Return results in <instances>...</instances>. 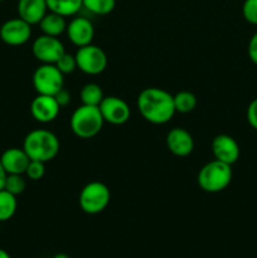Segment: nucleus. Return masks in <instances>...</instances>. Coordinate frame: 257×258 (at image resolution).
I'll use <instances>...</instances> for the list:
<instances>
[{
  "label": "nucleus",
  "mask_w": 257,
  "mask_h": 258,
  "mask_svg": "<svg viewBox=\"0 0 257 258\" xmlns=\"http://www.w3.org/2000/svg\"><path fill=\"white\" fill-rule=\"evenodd\" d=\"M242 15L247 23L257 25V0H244L242 5Z\"/></svg>",
  "instance_id": "a878e982"
},
{
  "label": "nucleus",
  "mask_w": 257,
  "mask_h": 258,
  "mask_svg": "<svg viewBox=\"0 0 257 258\" xmlns=\"http://www.w3.org/2000/svg\"><path fill=\"white\" fill-rule=\"evenodd\" d=\"M174 97V106H175V111L179 113H189L197 107V100L196 95L189 91H180L176 93Z\"/></svg>",
  "instance_id": "412c9836"
},
{
  "label": "nucleus",
  "mask_w": 257,
  "mask_h": 258,
  "mask_svg": "<svg viewBox=\"0 0 257 258\" xmlns=\"http://www.w3.org/2000/svg\"><path fill=\"white\" fill-rule=\"evenodd\" d=\"M29 161V156L27 155L23 148L7 149L0 156V163L7 174H23L24 175Z\"/></svg>",
  "instance_id": "2eb2a0df"
},
{
  "label": "nucleus",
  "mask_w": 257,
  "mask_h": 258,
  "mask_svg": "<svg viewBox=\"0 0 257 258\" xmlns=\"http://www.w3.org/2000/svg\"><path fill=\"white\" fill-rule=\"evenodd\" d=\"M48 12L57 13L62 17H73L83 8L82 0H45Z\"/></svg>",
  "instance_id": "a211bd4d"
},
{
  "label": "nucleus",
  "mask_w": 257,
  "mask_h": 258,
  "mask_svg": "<svg viewBox=\"0 0 257 258\" xmlns=\"http://www.w3.org/2000/svg\"><path fill=\"white\" fill-rule=\"evenodd\" d=\"M38 25L43 34L52 35V37H59L67 29L66 18L53 12H48Z\"/></svg>",
  "instance_id": "f3484780"
},
{
  "label": "nucleus",
  "mask_w": 257,
  "mask_h": 258,
  "mask_svg": "<svg viewBox=\"0 0 257 258\" xmlns=\"http://www.w3.org/2000/svg\"><path fill=\"white\" fill-rule=\"evenodd\" d=\"M110 199V189L106 184L101 181H91L81 190L78 203L85 213L98 214L107 208Z\"/></svg>",
  "instance_id": "39448f33"
},
{
  "label": "nucleus",
  "mask_w": 257,
  "mask_h": 258,
  "mask_svg": "<svg viewBox=\"0 0 257 258\" xmlns=\"http://www.w3.org/2000/svg\"><path fill=\"white\" fill-rule=\"evenodd\" d=\"M18 17L25 20L30 25L39 24L48 13L47 2L45 0H18L17 5Z\"/></svg>",
  "instance_id": "dca6fc26"
},
{
  "label": "nucleus",
  "mask_w": 257,
  "mask_h": 258,
  "mask_svg": "<svg viewBox=\"0 0 257 258\" xmlns=\"http://www.w3.org/2000/svg\"><path fill=\"white\" fill-rule=\"evenodd\" d=\"M44 164L45 163H42V161L30 160L29 164H28L27 170H25V175L28 176V179L34 181L40 180L45 174Z\"/></svg>",
  "instance_id": "393cba45"
},
{
  "label": "nucleus",
  "mask_w": 257,
  "mask_h": 258,
  "mask_svg": "<svg viewBox=\"0 0 257 258\" xmlns=\"http://www.w3.org/2000/svg\"><path fill=\"white\" fill-rule=\"evenodd\" d=\"M54 98H55V101H57L58 105H59L60 107H66V106L70 105V102H71V93H70V91L66 90V88L63 87L62 90L58 91V92L55 93Z\"/></svg>",
  "instance_id": "c85d7f7f"
},
{
  "label": "nucleus",
  "mask_w": 257,
  "mask_h": 258,
  "mask_svg": "<svg viewBox=\"0 0 257 258\" xmlns=\"http://www.w3.org/2000/svg\"><path fill=\"white\" fill-rule=\"evenodd\" d=\"M32 37V25L18 18L7 20L0 27V39L8 45L19 47L25 44Z\"/></svg>",
  "instance_id": "1a4fd4ad"
},
{
  "label": "nucleus",
  "mask_w": 257,
  "mask_h": 258,
  "mask_svg": "<svg viewBox=\"0 0 257 258\" xmlns=\"http://www.w3.org/2000/svg\"><path fill=\"white\" fill-rule=\"evenodd\" d=\"M231 166L216 159L207 163L198 173L197 181L199 188L207 193H219L224 190L231 184L233 176Z\"/></svg>",
  "instance_id": "20e7f679"
},
{
  "label": "nucleus",
  "mask_w": 257,
  "mask_h": 258,
  "mask_svg": "<svg viewBox=\"0 0 257 258\" xmlns=\"http://www.w3.org/2000/svg\"><path fill=\"white\" fill-rule=\"evenodd\" d=\"M23 149L30 160L47 163L53 160L59 153V140L52 131L37 128L25 136Z\"/></svg>",
  "instance_id": "f03ea898"
},
{
  "label": "nucleus",
  "mask_w": 257,
  "mask_h": 258,
  "mask_svg": "<svg viewBox=\"0 0 257 258\" xmlns=\"http://www.w3.org/2000/svg\"><path fill=\"white\" fill-rule=\"evenodd\" d=\"M81 102L82 105L88 106H100L101 101L103 100V92L102 88L97 85V83H86L82 87L80 93Z\"/></svg>",
  "instance_id": "aec40b11"
},
{
  "label": "nucleus",
  "mask_w": 257,
  "mask_h": 258,
  "mask_svg": "<svg viewBox=\"0 0 257 258\" xmlns=\"http://www.w3.org/2000/svg\"><path fill=\"white\" fill-rule=\"evenodd\" d=\"M60 106L54 96L37 95L30 103V113L33 118L40 123H49L58 117Z\"/></svg>",
  "instance_id": "9b49d317"
},
{
  "label": "nucleus",
  "mask_w": 257,
  "mask_h": 258,
  "mask_svg": "<svg viewBox=\"0 0 257 258\" xmlns=\"http://www.w3.org/2000/svg\"><path fill=\"white\" fill-rule=\"evenodd\" d=\"M53 258H70V257H68L66 253H57V254H54V257Z\"/></svg>",
  "instance_id": "2f4dec72"
},
{
  "label": "nucleus",
  "mask_w": 257,
  "mask_h": 258,
  "mask_svg": "<svg viewBox=\"0 0 257 258\" xmlns=\"http://www.w3.org/2000/svg\"><path fill=\"white\" fill-rule=\"evenodd\" d=\"M3 2V0H0V3H2Z\"/></svg>",
  "instance_id": "473e14b6"
},
{
  "label": "nucleus",
  "mask_w": 257,
  "mask_h": 258,
  "mask_svg": "<svg viewBox=\"0 0 257 258\" xmlns=\"http://www.w3.org/2000/svg\"><path fill=\"white\" fill-rule=\"evenodd\" d=\"M83 8L96 15H107L115 9L116 0H82Z\"/></svg>",
  "instance_id": "4be33fe9"
},
{
  "label": "nucleus",
  "mask_w": 257,
  "mask_h": 258,
  "mask_svg": "<svg viewBox=\"0 0 257 258\" xmlns=\"http://www.w3.org/2000/svg\"><path fill=\"white\" fill-rule=\"evenodd\" d=\"M63 76L65 75L55 67V64L42 63L33 73V87L38 95L54 96L65 87Z\"/></svg>",
  "instance_id": "423d86ee"
},
{
  "label": "nucleus",
  "mask_w": 257,
  "mask_h": 258,
  "mask_svg": "<svg viewBox=\"0 0 257 258\" xmlns=\"http://www.w3.org/2000/svg\"><path fill=\"white\" fill-rule=\"evenodd\" d=\"M55 67L63 73V75H70V73L75 72L77 70V62H76L75 55L70 54V53L65 52L62 57L54 63Z\"/></svg>",
  "instance_id": "b1692460"
},
{
  "label": "nucleus",
  "mask_w": 257,
  "mask_h": 258,
  "mask_svg": "<svg viewBox=\"0 0 257 258\" xmlns=\"http://www.w3.org/2000/svg\"><path fill=\"white\" fill-rule=\"evenodd\" d=\"M105 122L111 125H123L128 121L131 116V110L126 101L117 96H107L103 97L98 106Z\"/></svg>",
  "instance_id": "9d476101"
},
{
  "label": "nucleus",
  "mask_w": 257,
  "mask_h": 258,
  "mask_svg": "<svg viewBox=\"0 0 257 258\" xmlns=\"http://www.w3.org/2000/svg\"><path fill=\"white\" fill-rule=\"evenodd\" d=\"M247 121L251 127L257 131V98L252 100L247 107Z\"/></svg>",
  "instance_id": "bb28decb"
},
{
  "label": "nucleus",
  "mask_w": 257,
  "mask_h": 258,
  "mask_svg": "<svg viewBox=\"0 0 257 258\" xmlns=\"http://www.w3.org/2000/svg\"><path fill=\"white\" fill-rule=\"evenodd\" d=\"M139 112L148 122L164 125L173 118L175 111L174 97L163 88H144L138 96Z\"/></svg>",
  "instance_id": "f257e3e1"
},
{
  "label": "nucleus",
  "mask_w": 257,
  "mask_h": 258,
  "mask_svg": "<svg viewBox=\"0 0 257 258\" xmlns=\"http://www.w3.org/2000/svg\"><path fill=\"white\" fill-rule=\"evenodd\" d=\"M0 258H12V257H10V254L8 253V252L5 251V249L0 248Z\"/></svg>",
  "instance_id": "7c9ffc66"
},
{
  "label": "nucleus",
  "mask_w": 257,
  "mask_h": 258,
  "mask_svg": "<svg viewBox=\"0 0 257 258\" xmlns=\"http://www.w3.org/2000/svg\"><path fill=\"white\" fill-rule=\"evenodd\" d=\"M27 181L23 174H8L7 180H5L4 189L12 193L13 196H19L25 190Z\"/></svg>",
  "instance_id": "5701e85b"
},
{
  "label": "nucleus",
  "mask_w": 257,
  "mask_h": 258,
  "mask_svg": "<svg viewBox=\"0 0 257 258\" xmlns=\"http://www.w3.org/2000/svg\"><path fill=\"white\" fill-rule=\"evenodd\" d=\"M247 52H248V58L251 59V62L257 66V32L249 39Z\"/></svg>",
  "instance_id": "cd10ccee"
},
{
  "label": "nucleus",
  "mask_w": 257,
  "mask_h": 258,
  "mask_svg": "<svg viewBox=\"0 0 257 258\" xmlns=\"http://www.w3.org/2000/svg\"><path fill=\"white\" fill-rule=\"evenodd\" d=\"M103 117L98 106L81 105L71 116V130L80 139H92L103 126Z\"/></svg>",
  "instance_id": "7ed1b4c3"
},
{
  "label": "nucleus",
  "mask_w": 257,
  "mask_h": 258,
  "mask_svg": "<svg viewBox=\"0 0 257 258\" xmlns=\"http://www.w3.org/2000/svg\"><path fill=\"white\" fill-rule=\"evenodd\" d=\"M212 153L216 160L232 165L239 159L241 151L238 143L232 136L221 134L212 141Z\"/></svg>",
  "instance_id": "ddd939ff"
},
{
  "label": "nucleus",
  "mask_w": 257,
  "mask_h": 258,
  "mask_svg": "<svg viewBox=\"0 0 257 258\" xmlns=\"http://www.w3.org/2000/svg\"><path fill=\"white\" fill-rule=\"evenodd\" d=\"M7 175H8L7 171L4 170L2 163H0V190H3V189H4L5 180H7Z\"/></svg>",
  "instance_id": "c756f323"
},
{
  "label": "nucleus",
  "mask_w": 257,
  "mask_h": 258,
  "mask_svg": "<svg viewBox=\"0 0 257 258\" xmlns=\"http://www.w3.org/2000/svg\"><path fill=\"white\" fill-rule=\"evenodd\" d=\"M165 143L168 150L179 158L190 155L191 151L194 150L193 136L183 127L171 128L166 135Z\"/></svg>",
  "instance_id": "4468645a"
},
{
  "label": "nucleus",
  "mask_w": 257,
  "mask_h": 258,
  "mask_svg": "<svg viewBox=\"0 0 257 258\" xmlns=\"http://www.w3.org/2000/svg\"><path fill=\"white\" fill-rule=\"evenodd\" d=\"M32 52L35 59L40 63H47V64H54L60 57H62L65 50V45L60 42L58 37L42 34L35 38L32 45Z\"/></svg>",
  "instance_id": "6e6552de"
},
{
  "label": "nucleus",
  "mask_w": 257,
  "mask_h": 258,
  "mask_svg": "<svg viewBox=\"0 0 257 258\" xmlns=\"http://www.w3.org/2000/svg\"><path fill=\"white\" fill-rule=\"evenodd\" d=\"M77 68L90 76H97L107 67V55L105 50L95 44H88L78 48L75 54Z\"/></svg>",
  "instance_id": "0eeeda50"
},
{
  "label": "nucleus",
  "mask_w": 257,
  "mask_h": 258,
  "mask_svg": "<svg viewBox=\"0 0 257 258\" xmlns=\"http://www.w3.org/2000/svg\"><path fill=\"white\" fill-rule=\"evenodd\" d=\"M18 208L17 197L8 190H0V222H7L14 217Z\"/></svg>",
  "instance_id": "6ab92c4d"
},
{
  "label": "nucleus",
  "mask_w": 257,
  "mask_h": 258,
  "mask_svg": "<svg viewBox=\"0 0 257 258\" xmlns=\"http://www.w3.org/2000/svg\"><path fill=\"white\" fill-rule=\"evenodd\" d=\"M66 33L71 43L81 48L92 43L93 37H95V28H93L92 22L87 18L75 17L67 24Z\"/></svg>",
  "instance_id": "f8f14e48"
}]
</instances>
